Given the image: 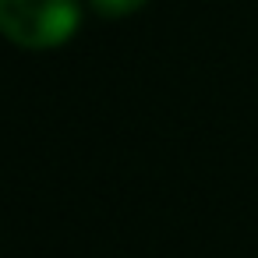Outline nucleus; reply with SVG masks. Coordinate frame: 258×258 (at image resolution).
I'll return each mask as SVG.
<instances>
[{
	"label": "nucleus",
	"instance_id": "nucleus-2",
	"mask_svg": "<svg viewBox=\"0 0 258 258\" xmlns=\"http://www.w3.org/2000/svg\"><path fill=\"white\" fill-rule=\"evenodd\" d=\"M149 0H89V8L99 15V18H127V15H135L138 8H145Z\"/></svg>",
	"mask_w": 258,
	"mask_h": 258
},
{
	"label": "nucleus",
	"instance_id": "nucleus-1",
	"mask_svg": "<svg viewBox=\"0 0 258 258\" xmlns=\"http://www.w3.org/2000/svg\"><path fill=\"white\" fill-rule=\"evenodd\" d=\"M78 25V0H0V36L22 50H57Z\"/></svg>",
	"mask_w": 258,
	"mask_h": 258
}]
</instances>
